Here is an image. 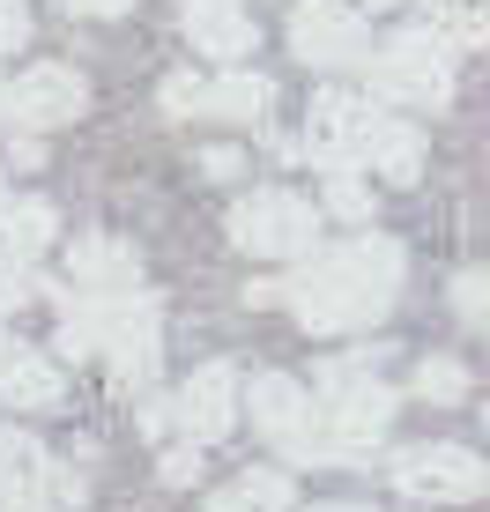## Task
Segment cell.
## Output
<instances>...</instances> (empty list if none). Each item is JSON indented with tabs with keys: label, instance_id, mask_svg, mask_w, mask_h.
I'll return each instance as SVG.
<instances>
[{
	"label": "cell",
	"instance_id": "cell-1",
	"mask_svg": "<svg viewBox=\"0 0 490 512\" xmlns=\"http://www.w3.org/2000/svg\"><path fill=\"white\" fill-rule=\"evenodd\" d=\"M409 253L387 231H357L349 245H312L290 260L283 282H268V305H283L305 334H364L394 312Z\"/></svg>",
	"mask_w": 490,
	"mask_h": 512
},
{
	"label": "cell",
	"instance_id": "cell-2",
	"mask_svg": "<svg viewBox=\"0 0 490 512\" xmlns=\"http://www.w3.org/2000/svg\"><path fill=\"white\" fill-rule=\"evenodd\" d=\"M357 67H364V97L372 104H424V112H446L453 104V52L439 45L431 23L379 38Z\"/></svg>",
	"mask_w": 490,
	"mask_h": 512
},
{
	"label": "cell",
	"instance_id": "cell-3",
	"mask_svg": "<svg viewBox=\"0 0 490 512\" xmlns=\"http://www.w3.org/2000/svg\"><path fill=\"white\" fill-rule=\"evenodd\" d=\"M320 201H305V193L290 186H253L231 201V245L253 260H297L320 245Z\"/></svg>",
	"mask_w": 490,
	"mask_h": 512
},
{
	"label": "cell",
	"instance_id": "cell-4",
	"mask_svg": "<svg viewBox=\"0 0 490 512\" xmlns=\"http://www.w3.org/2000/svg\"><path fill=\"white\" fill-rule=\"evenodd\" d=\"M104 372H112L127 394H149L156 372H164V305H156V290H119L112 297V320H104V342H97Z\"/></svg>",
	"mask_w": 490,
	"mask_h": 512
},
{
	"label": "cell",
	"instance_id": "cell-5",
	"mask_svg": "<svg viewBox=\"0 0 490 512\" xmlns=\"http://www.w3.org/2000/svg\"><path fill=\"white\" fill-rule=\"evenodd\" d=\"M238 416H253V431L268 438L283 461L320 468V416H312V386L290 372H260L253 386H238Z\"/></svg>",
	"mask_w": 490,
	"mask_h": 512
},
{
	"label": "cell",
	"instance_id": "cell-6",
	"mask_svg": "<svg viewBox=\"0 0 490 512\" xmlns=\"http://www.w3.org/2000/svg\"><path fill=\"white\" fill-rule=\"evenodd\" d=\"M387 483L409 505H476L490 490V468L476 461V446H453V438H431V446H401L387 461Z\"/></svg>",
	"mask_w": 490,
	"mask_h": 512
},
{
	"label": "cell",
	"instance_id": "cell-7",
	"mask_svg": "<svg viewBox=\"0 0 490 512\" xmlns=\"http://www.w3.org/2000/svg\"><path fill=\"white\" fill-rule=\"evenodd\" d=\"M379 127V104L364 90H320L305 112V134H297V149L312 156L320 171H364V141Z\"/></svg>",
	"mask_w": 490,
	"mask_h": 512
},
{
	"label": "cell",
	"instance_id": "cell-8",
	"mask_svg": "<svg viewBox=\"0 0 490 512\" xmlns=\"http://www.w3.org/2000/svg\"><path fill=\"white\" fill-rule=\"evenodd\" d=\"M90 112V75L67 60H38L8 82V112L0 127H23V134H45V127H75Z\"/></svg>",
	"mask_w": 490,
	"mask_h": 512
},
{
	"label": "cell",
	"instance_id": "cell-9",
	"mask_svg": "<svg viewBox=\"0 0 490 512\" xmlns=\"http://www.w3.org/2000/svg\"><path fill=\"white\" fill-rule=\"evenodd\" d=\"M238 386H245V372L231 357L194 364V372L179 379V394H171V431L194 438V446H223V438L238 431Z\"/></svg>",
	"mask_w": 490,
	"mask_h": 512
},
{
	"label": "cell",
	"instance_id": "cell-10",
	"mask_svg": "<svg viewBox=\"0 0 490 512\" xmlns=\"http://www.w3.org/2000/svg\"><path fill=\"white\" fill-rule=\"evenodd\" d=\"M290 52L320 75H342L372 52V23H364L349 0H297L290 8Z\"/></svg>",
	"mask_w": 490,
	"mask_h": 512
},
{
	"label": "cell",
	"instance_id": "cell-11",
	"mask_svg": "<svg viewBox=\"0 0 490 512\" xmlns=\"http://www.w3.org/2000/svg\"><path fill=\"white\" fill-rule=\"evenodd\" d=\"M179 15H186V45L216 67H231L260 45V23L245 15V0H179Z\"/></svg>",
	"mask_w": 490,
	"mask_h": 512
},
{
	"label": "cell",
	"instance_id": "cell-12",
	"mask_svg": "<svg viewBox=\"0 0 490 512\" xmlns=\"http://www.w3.org/2000/svg\"><path fill=\"white\" fill-rule=\"evenodd\" d=\"M275 112V82L260 67H223V75H201V97H194V119H223V127H260Z\"/></svg>",
	"mask_w": 490,
	"mask_h": 512
},
{
	"label": "cell",
	"instance_id": "cell-13",
	"mask_svg": "<svg viewBox=\"0 0 490 512\" xmlns=\"http://www.w3.org/2000/svg\"><path fill=\"white\" fill-rule=\"evenodd\" d=\"M0 401H8L15 416H45L67 401V364L45 357V349H23L15 342L8 357H0Z\"/></svg>",
	"mask_w": 490,
	"mask_h": 512
},
{
	"label": "cell",
	"instance_id": "cell-14",
	"mask_svg": "<svg viewBox=\"0 0 490 512\" xmlns=\"http://www.w3.org/2000/svg\"><path fill=\"white\" fill-rule=\"evenodd\" d=\"M67 282L75 290H134L142 282V253L112 231H82L67 245Z\"/></svg>",
	"mask_w": 490,
	"mask_h": 512
},
{
	"label": "cell",
	"instance_id": "cell-15",
	"mask_svg": "<svg viewBox=\"0 0 490 512\" xmlns=\"http://www.w3.org/2000/svg\"><path fill=\"white\" fill-rule=\"evenodd\" d=\"M424 156H431V141H424V127H416V119L379 112L372 141H364V171H372V179H387V186H416V179H424Z\"/></svg>",
	"mask_w": 490,
	"mask_h": 512
},
{
	"label": "cell",
	"instance_id": "cell-16",
	"mask_svg": "<svg viewBox=\"0 0 490 512\" xmlns=\"http://www.w3.org/2000/svg\"><path fill=\"white\" fill-rule=\"evenodd\" d=\"M52 453L38 446V438H23V446H15V461L0 468V512H60L52 505Z\"/></svg>",
	"mask_w": 490,
	"mask_h": 512
},
{
	"label": "cell",
	"instance_id": "cell-17",
	"mask_svg": "<svg viewBox=\"0 0 490 512\" xmlns=\"http://www.w3.org/2000/svg\"><path fill=\"white\" fill-rule=\"evenodd\" d=\"M290 505H297L290 468H245V475H231L223 490L201 498V512H290Z\"/></svg>",
	"mask_w": 490,
	"mask_h": 512
},
{
	"label": "cell",
	"instance_id": "cell-18",
	"mask_svg": "<svg viewBox=\"0 0 490 512\" xmlns=\"http://www.w3.org/2000/svg\"><path fill=\"white\" fill-rule=\"evenodd\" d=\"M52 238H60V208H52V201H0V253H8V260L30 268Z\"/></svg>",
	"mask_w": 490,
	"mask_h": 512
},
{
	"label": "cell",
	"instance_id": "cell-19",
	"mask_svg": "<svg viewBox=\"0 0 490 512\" xmlns=\"http://www.w3.org/2000/svg\"><path fill=\"white\" fill-rule=\"evenodd\" d=\"M327 193H320V216H335V223H372V179L364 171H320Z\"/></svg>",
	"mask_w": 490,
	"mask_h": 512
},
{
	"label": "cell",
	"instance_id": "cell-20",
	"mask_svg": "<svg viewBox=\"0 0 490 512\" xmlns=\"http://www.w3.org/2000/svg\"><path fill=\"white\" fill-rule=\"evenodd\" d=\"M409 386H416V401H431V409H453V401H468V364L461 357H424Z\"/></svg>",
	"mask_w": 490,
	"mask_h": 512
},
{
	"label": "cell",
	"instance_id": "cell-21",
	"mask_svg": "<svg viewBox=\"0 0 490 512\" xmlns=\"http://www.w3.org/2000/svg\"><path fill=\"white\" fill-rule=\"evenodd\" d=\"M431 30H439V45L461 60V52H476L490 38V23H483V8H468V0H446V8H431Z\"/></svg>",
	"mask_w": 490,
	"mask_h": 512
},
{
	"label": "cell",
	"instance_id": "cell-22",
	"mask_svg": "<svg viewBox=\"0 0 490 512\" xmlns=\"http://www.w3.org/2000/svg\"><path fill=\"white\" fill-rule=\"evenodd\" d=\"M201 453L208 446H194V438H171V446L164 453H156V483H164V490H186V483H201Z\"/></svg>",
	"mask_w": 490,
	"mask_h": 512
},
{
	"label": "cell",
	"instance_id": "cell-23",
	"mask_svg": "<svg viewBox=\"0 0 490 512\" xmlns=\"http://www.w3.org/2000/svg\"><path fill=\"white\" fill-rule=\"evenodd\" d=\"M483 312H490V282H483V268H461L453 275V320L483 327Z\"/></svg>",
	"mask_w": 490,
	"mask_h": 512
},
{
	"label": "cell",
	"instance_id": "cell-24",
	"mask_svg": "<svg viewBox=\"0 0 490 512\" xmlns=\"http://www.w3.org/2000/svg\"><path fill=\"white\" fill-rule=\"evenodd\" d=\"M194 97H201V75H194V67H179V75L156 82V104H164V119H194Z\"/></svg>",
	"mask_w": 490,
	"mask_h": 512
},
{
	"label": "cell",
	"instance_id": "cell-25",
	"mask_svg": "<svg viewBox=\"0 0 490 512\" xmlns=\"http://www.w3.org/2000/svg\"><path fill=\"white\" fill-rule=\"evenodd\" d=\"M201 171H208V179H223V186H231V179H245V149L216 141V149H201Z\"/></svg>",
	"mask_w": 490,
	"mask_h": 512
},
{
	"label": "cell",
	"instance_id": "cell-26",
	"mask_svg": "<svg viewBox=\"0 0 490 512\" xmlns=\"http://www.w3.org/2000/svg\"><path fill=\"white\" fill-rule=\"evenodd\" d=\"M15 45H30V8L23 0H0V52H15Z\"/></svg>",
	"mask_w": 490,
	"mask_h": 512
},
{
	"label": "cell",
	"instance_id": "cell-27",
	"mask_svg": "<svg viewBox=\"0 0 490 512\" xmlns=\"http://www.w3.org/2000/svg\"><path fill=\"white\" fill-rule=\"evenodd\" d=\"M8 134H15V141H8V164H15V171H38V164H45V141L23 134V127H8Z\"/></svg>",
	"mask_w": 490,
	"mask_h": 512
},
{
	"label": "cell",
	"instance_id": "cell-28",
	"mask_svg": "<svg viewBox=\"0 0 490 512\" xmlns=\"http://www.w3.org/2000/svg\"><path fill=\"white\" fill-rule=\"evenodd\" d=\"M134 0H67V15H90V23H112V15H127Z\"/></svg>",
	"mask_w": 490,
	"mask_h": 512
},
{
	"label": "cell",
	"instance_id": "cell-29",
	"mask_svg": "<svg viewBox=\"0 0 490 512\" xmlns=\"http://www.w3.org/2000/svg\"><path fill=\"white\" fill-rule=\"evenodd\" d=\"M15 446H23V431H15V423H0V468L15 461Z\"/></svg>",
	"mask_w": 490,
	"mask_h": 512
},
{
	"label": "cell",
	"instance_id": "cell-30",
	"mask_svg": "<svg viewBox=\"0 0 490 512\" xmlns=\"http://www.w3.org/2000/svg\"><path fill=\"white\" fill-rule=\"evenodd\" d=\"M290 512H372V505H290Z\"/></svg>",
	"mask_w": 490,
	"mask_h": 512
},
{
	"label": "cell",
	"instance_id": "cell-31",
	"mask_svg": "<svg viewBox=\"0 0 490 512\" xmlns=\"http://www.w3.org/2000/svg\"><path fill=\"white\" fill-rule=\"evenodd\" d=\"M8 349H15V334H8V327H0V357H8Z\"/></svg>",
	"mask_w": 490,
	"mask_h": 512
},
{
	"label": "cell",
	"instance_id": "cell-32",
	"mask_svg": "<svg viewBox=\"0 0 490 512\" xmlns=\"http://www.w3.org/2000/svg\"><path fill=\"white\" fill-rule=\"evenodd\" d=\"M0 112H8V75H0Z\"/></svg>",
	"mask_w": 490,
	"mask_h": 512
},
{
	"label": "cell",
	"instance_id": "cell-33",
	"mask_svg": "<svg viewBox=\"0 0 490 512\" xmlns=\"http://www.w3.org/2000/svg\"><path fill=\"white\" fill-rule=\"evenodd\" d=\"M364 8H401V0H364Z\"/></svg>",
	"mask_w": 490,
	"mask_h": 512
},
{
	"label": "cell",
	"instance_id": "cell-34",
	"mask_svg": "<svg viewBox=\"0 0 490 512\" xmlns=\"http://www.w3.org/2000/svg\"><path fill=\"white\" fill-rule=\"evenodd\" d=\"M416 8H446V0H416Z\"/></svg>",
	"mask_w": 490,
	"mask_h": 512
},
{
	"label": "cell",
	"instance_id": "cell-35",
	"mask_svg": "<svg viewBox=\"0 0 490 512\" xmlns=\"http://www.w3.org/2000/svg\"><path fill=\"white\" fill-rule=\"evenodd\" d=\"M0 201H8V179H0Z\"/></svg>",
	"mask_w": 490,
	"mask_h": 512
}]
</instances>
